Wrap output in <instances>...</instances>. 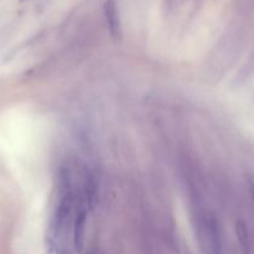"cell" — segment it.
<instances>
[{"mask_svg":"<svg viewBox=\"0 0 254 254\" xmlns=\"http://www.w3.org/2000/svg\"><path fill=\"white\" fill-rule=\"evenodd\" d=\"M77 190H75L70 172L63 170L59 178L58 197L46 234L48 254H71L70 237L74 232V219L77 206Z\"/></svg>","mask_w":254,"mask_h":254,"instance_id":"6da1fadb","label":"cell"},{"mask_svg":"<svg viewBox=\"0 0 254 254\" xmlns=\"http://www.w3.org/2000/svg\"><path fill=\"white\" fill-rule=\"evenodd\" d=\"M197 228L209 254H222L221 233L214 217L206 211H198L196 214Z\"/></svg>","mask_w":254,"mask_h":254,"instance_id":"7a4b0ae2","label":"cell"},{"mask_svg":"<svg viewBox=\"0 0 254 254\" xmlns=\"http://www.w3.org/2000/svg\"><path fill=\"white\" fill-rule=\"evenodd\" d=\"M106 18L111 33L116 34L117 30H119V20H117L116 8H115V4L112 1H109L106 4Z\"/></svg>","mask_w":254,"mask_h":254,"instance_id":"3957f363","label":"cell"},{"mask_svg":"<svg viewBox=\"0 0 254 254\" xmlns=\"http://www.w3.org/2000/svg\"><path fill=\"white\" fill-rule=\"evenodd\" d=\"M237 234H238L239 242H241V246L243 247L244 249H248L249 247V238H248V231H247L246 224L242 223V222H238L237 224Z\"/></svg>","mask_w":254,"mask_h":254,"instance_id":"277c9868","label":"cell"},{"mask_svg":"<svg viewBox=\"0 0 254 254\" xmlns=\"http://www.w3.org/2000/svg\"><path fill=\"white\" fill-rule=\"evenodd\" d=\"M249 190H251V194L254 199V181L249 180Z\"/></svg>","mask_w":254,"mask_h":254,"instance_id":"5b68a950","label":"cell"},{"mask_svg":"<svg viewBox=\"0 0 254 254\" xmlns=\"http://www.w3.org/2000/svg\"><path fill=\"white\" fill-rule=\"evenodd\" d=\"M87 254H95V253H94V252H89V253H87Z\"/></svg>","mask_w":254,"mask_h":254,"instance_id":"8992f818","label":"cell"}]
</instances>
